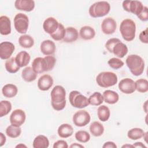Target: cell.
<instances>
[{"instance_id": "ba28073f", "label": "cell", "mask_w": 148, "mask_h": 148, "mask_svg": "<svg viewBox=\"0 0 148 148\" xmlns=\"http://www.w3.org/2000/svg\"><path fill=\"white\" fill-rule=\"evenodd\" d=\"M69 100L71 105L76 108L82 109L89 105L88 98L76 90L72 91L69 93Z\"/></svg>"}, {"instance_id": "8992f818", "label": "cell", "mask_w": 148, "mask_h": 148, "mask_svg": "<svg viewBox=\"0 0 148 148\" xmlns=\"http://www.w3.org/2000/svg\"><path fill=\"white\" fill-rule=\"evenodd\" d=\"M110 5L106 1H98L91 5L89 8L88 13L91 17L94 18L101 17L109 13Z\"/></svg>"}, {"instance_id": "44dd1931", "label": "cell", "mask_w": 148, "mask_h": 148, "mask_svg": "<svg viewBox=\"0 0 148 148\" xmlns=\"http://www.w3.org/2000/svg\"><path fill=\"white\" fill-rule=\"evenodd\" d=\"M79 36L77 30L72 27H68L65 28V35L63 41L66 43H72L76 41Z\"/></svg>"}, {"instance_id": "484cf974", "label": "cell", "mask_w": 148, "mask_h": 148, "mask_svg": "<svg viewBox=\"0 0 148 148\" xmlns=\"http://www.w3.org/2000/svg\"><path fill=\"white\" fill-rule=\"evenodd\" d=\"M18 92L17 87L16 85L13 84H6L2 89L3 95L6 98H13L15 97Z\"/></svg>"}, {"instance_id": "b9f144b4", "label": "cell", "mask_w": 148, "mask_h": 148, "mask_svg": "<svg viewBox=\"0 0 148 148\" xmlns=\"http://www.w3.org/2000/svg\"><path fill=\"white\" fill-rule=\"evenodd\" d=\"M68 145L66 141L64 140H58L54 142L53 148H68Z\"/></svg>"}, {"instance_id": "7bdbcfd3", "label": "cell", "mask_w": 148, "mask_h": 148, "mask_svg": "<svg viewBox=\"0 0 148 148\" xmlns=\"http://www.w3.org/2000/svg\"><path fill=\"white\" fill-rule=\"evenodd\" d=\"M139 40H140L141 42L144 43H148V40H147V29L146 28V29L142 31L140 34H139Z\"/></svg>"}, {"instance_id": "d590c367", "label": "cell", "mask_w": 148, "mask_h": 148, "mask_svg": "<svg viewBox=\"0 0 148 148\" xmlns=\"http://www.w3.org/2000/svg\"><path fill=\"white\" fill-rule=\"evenodd\" d=\"M65 35V28L61 23H59L58 27L56 31L50 35V36L55 40L59 41L63 40Z\"/></svg>"}, {"instance_id": "52a82bcc", "label": "cell", "mask_w": 148, "mask_h": 148, "mask_svg": "<svg viewBox=\"0 0 148 148\" xmlns=\"http://www.w3.org/2000/svg\"><path fill=\"white\" fill-rule=\"evenodd\" d=\"M117 75L112 72H100L96 77L98 85L103 88H108L115 85L117 82Z\"/></svg>"}, {"instance_id": "5bb4252c", "label": "cell", "mask_w": 148, "mask_h": 148, "mask_svg": "<svg viewBox=\"0 0 148 148\" xmlns=\"http://www.w3.org/2000/svg\"><path fill=\"white\" fill-rule=\"evenodd\" d=\"M119 88L123 93L130 94L135 91V82L130 78H124L121 80L119 83Z\"/></svg>"}, {"instance_id": "2e32d148", "label": "cell", "mask_w": 148, "mask_h": 148, "mask_svg": "<svg viewBox=\"0 0 148 148\" xmlns=\"http://www.w3.org/2000/svg\"><path fill=\"white\" fill-rule=\"evenodd\" d=\"M53 84V77L47 74L41 76L38 81V87L41 91L49 90Z\"/></svg>"}, {"instance_id": "d6a6232c", "label": "cell", "mask_w": 148, "mask_h": 148, "mask_svg": "<svg viewBox=\"0 0 148 148\" xmlns=\"http://www.w3.org/2000/svg\"><path fill=\"white\" fill-rule=\"evenodd\" d=\"M88 100L89 105L93 106H99L103 103V97L100 92H94L89 97Z\"/></svg>"}, {"instance_id": "9a60e30c", "label": "cell", "mask_w": 148, "mask_h": 148, "mask_svg": "<svg viewBox=\"0 0 148 148\" xmlns=\"http://www.w3.org/2000/svg\"><path fill=\"white\" fill-rule=\"evenodd\" d=\"M117 27V24L114 18L110 17L104 18L101 24V29L103 34L110 35L113 34Z\"/></svg>"}, {"instance_id": "e0dca14e", "label": "cell", "mask_w": 148, "mask_h": 148, "mask_svg": "<svg viewBox=\"0 0 148 148\" xmlns=\"http://www.w3.org/2000/svg\"><path fill=\"white\" fill-rule=\"evenodd\" d=\"M58 25L59 23L55 18L49 17L44 21L43 28L46 33L51 35L56 31L58 27Z\"/></svg>"}, {"instance_id": "f546056e", "label": "cell", "mask_w": 148, "mask_h": 148, "mask_svg": "<svg viewBox=\"0 0 148 148\" xmlns=\"http://www.w3.org/2000/svg\"><path fill=\"white\" fill-rule=\"evenodd\" d=\"M90 131L93 136H100L104 132V127L99 121H94L90 125Z\"/></svg>"}, {"instance_id": "7dc6e473", "label": "cell", "mask_w": 148, "mask_h": 148, "mask_svg": "<svg viewBox=\"0 0 148 148\" xmlns=\"http://www.w3.org/2000/svg\"><path fill=\"white\" fill-rule=\"evenodd\" d=\"M70 147H82V148H83L84 146L83 145L78 144L77 143H72L70 146Z\"/></svg>"}, {"instance_id": "e575fe53", "label": "cell", "mask_w": 148, "mask_h": 148, "mask_svg": "<svg viewBox=\"0 0 148 148\" xmlns=\"http://www.w3.org/2000/svg\"><path fill=\"white\" fill-rule=\"evenodd\" d=\"M21 133V128L20 127L13 125L12 124L9 125L6 129V135L12 138L18 137Z\"/></svg>"}, {"instance_id": "4dcf8cb0", "label": "cell", "mask_w": 148, "mask_h": 148, "mask_svg": "<svg viewBox=\"0 0 148 148\" xmlns=\"http://www.w3.org/2000/svg\"><path fill=\"white\" fill-rule=\"evenodd\" d=\"M18 43L22 47L29 49L34 46V40L33 38L29 35H23L19 37Z\"/></svg>"}, {"instance_id": "603a6c76", "label": "cell", "mask_w": 148, "mask_h": 148, "mask_svg": "<svg viewBox=\"0 0 148 148\" xmlns=\"http://www.w3.org/2000/svg\"><path fill=\"white\" fill-rule=\"evenodd\" d=\"M58 135L62 138H66L72 135L73 128L69 124L65 123L60 125L57 130Z\"/></svg>"}, {"instance_id": "277c9868", "label": "cell", "mask_w": 148, "mask_h": 148, "mask_svg": "<svg viewBox=\"0 0 148 148\" xmlns=\"http://www.w3.org/2000/svg\"><path fill=\"white\" fill-rule=\"evenodd\" d=\"M106 49L119 58H123L128 53L126 45L117 38H110L105 43Z\"/></svg>"}, {"instance_id": "d6986e66", "label": "cell", "mask_w": 148, "mask_h": 148, "mask_svg": "<svg viewBox=\"0 0 148 148\" xmlns=\"http://www.w3.org/2000/svg\"><path fill=\"white\" fill-rule=\"evenodd\" d=\"M40 49L44 55L51 56L55 53L56 47L54 42L48 39L45 40L41 43Z\"/></svg>"}, {"instance_id": "9c48e42d", "label": "cell", "mask_w": 148, "mask_h": 148, "mask_svg": "<svg viewBox=\"0 0 148 148\" xmlns=\"http://www.w3.org/2000/svg\"><path fill=\"white\" fill-rule=\"evenodd\" d=\"M29 19L28 16L22 13H17L14 18V26L20 34H25L28 30Z\"/></svg>"}, {"instance_id": "7c38bea8", "label": "cell", "mask_w": 148, "mask_h": 148, "mask_svg": "<svg viewBox=\"0 0 148 148\" xmlns=\"http://www.w3.org/2000/svg\"><path fill=\"white\" fill-rule=\"evenodd\" d=\"M25 119L26 114L24 111L22 109H17L12 112L10 116L9 120L11 124L17 127H20L24 123Z\"/></svg>"}, {"instance_id": "ab89813d", "label": "cell", "mask_w": 148, "mask_h": 148, "mask_svg": "<svg viewBox=\"0 0 148 148\" xmlns=\"http://www.w3.org/2000/svg\"><path fill=\"white\" fill-rule=\"evenodd\" d=\"M108 65L110 67L114 69H118L121 68L124 65V62L121 61L120 59L113 57L109 60L108 61Z\"/></svg>"}, {"instance_id": "8d00e7d4", "label": "cell", "mask_w": 148, "mask_h": 148, "mask_svg": "<svg viewBox=\"0 0 148 148\" xmlns=\"http://www.w3.org/2000/svg\"><path fill=\"white\" fill-rule=\"evenodd\" d=\"M135 90L138 92L144 93L148 91V81L145 79H139L135 82Z\"/></svg>"}, {"instance_id": "60d3db41", "label": "cell", "mask_w": 148, "mask_h": 148, "mask_svg": "<svg viewBox=\"0 0 148 148\" xmlns=\"http://www.w3.org/2000/svg\"><path fill=\"white\" fill-rule=\"evenodd\" d=\"M138 17L142 21H146L148 20V8L147 6H143L141 13L138 16Z\"/></svg>"}, {"instance_id": "7402d4cb", "label": "cell", "mask_w": 148, "mask_h": 148, "mask_svg": "<svg viewBox=\"0 0 148 148\" xmlns=\"http://www.w3.org/2000/svg\"><path fill=\"white\" fill-rule=\"evenodd\" d=\"M16 62L20 68L27 66L31 59L30 55L25 51H21L17 53L16 57Z\"/></svg>"}, {"instance_id": "1f68e13d", "label": "cell", "mask_w": 148, "mask_h": 148, "mask_svg": "<svg viewBox=\"0 0 148 148\" xmlns=\"http://www.w3.org/2000/svg\"><path fill=\"white\" fill-rule=\"evenodd\" d=\"M6 70L10 73H15L18 71L20 67L16 62L15 57H11L7 60L5 64Z\"/></svg>"}, {"instance_id": "836d02e7", "label": "cell", "mask_w": 148, "mask_h": 148, "mask_svg": "<svg viewBox=\"0 0 148 148\" xmlns=\"http://www.w3.org/2000/svg\"><path fill=\"white\" fill-rule=\"evenodd\" d=\"M145 132L140 128H134L130 130L127 133V136L131 140H138L144 136Z\"/></svg>"}, {"instance_id": "ffe728a7", "label": "cell", "mask_w": 148, "mask_h": 148, "mask_svg": "<svg viewBox=\"0 0 148 148\" xmlns=\"http://www.w3.org/2000/svg\"><path fill=\"white\" fill-rule=\"evenodd\" d=\"M11 32V21L6 16L0 17V33L2 35H8Z\"/></svg>"}, {"instance_id": "8fae6325", "label": "cell", "mask_w": 148, "mask_h": 148, "mask_svg": "<svg viewBox=\"0 0 148 148\" xmlns=\"http://www.w3.org/2000/svg\"><path fill=\"white\" fill-rule=\"evenodd\" d=\"M122 5L125 11L132 13L137 16L141 13L144 6L142 3L139 1H124Z\"/></svg>"}, {"instance_id": "7a4b0ae2", "label": "cell", "mask_w": 148, "mask_h": 148, "mask_svg": "<svg viewBox=\"0 0 148 148\" xmlns=\"http://www.w3.org/2000/svg\"><path fill=\"white\" fill-rule=\"evenodd\" d=\"M56 62V58L53 56H46L45 57H36L32 62V68L36 73L51 71Z\"/></svg>"}, {"instance_id": "bcb514c9", "label": "cell", "mask_w": 148, "mask_h": 148, "mask_svg": "<svg viewBox=\"0 0 148 148\" xmlns=\"http://www.w3.org/2000/svg\"><path fill=\"white\" fill-rule=\"evenodd\" d=\"M134 147H146V146L140 142H138L132 145Z\"/></svg>"}, {"instance_id": "ee69618b", "label": "cell", "mask_w": 148, "mask_h": 148, "mask_svg": "<svg viewBox=\"0 0 148 148\" xmlns=\"http://www.w3.org/2000/svg\"><path fill=\"white\" fill-rule=\"evenodd\" d=\"M102 147L103 148H116L117 146L113 142L108 141L104 143V145L102 146Z\"/></svg>"}, {"instance_id": "681fc988", "label": "cell", "mask_w": 148, "mask_h": 148, "mask_svg": "<svg viewBox=\"0 0 148 148\" xmlns=\"http://www.w3.org/2000/svg\"><path fill=\"white\" fill-rule=\"evenodd\" d=\"M122 147H131V148H132L134 147L132 145H123L122 146Z\"/></svg>"}, {"instance_id": "cb8c5ba5", "label": "cell", "mask_w": 148, "mask_h": 148, "mask_svg": "<svg viewBox=\"0 0 148 148\" xmlns=\"http://www.w3.org/2000/svg\"><path fill=\"white\" fill-rule=\"evenodd\" d=\"M102 96L103 97V101L109 104H114L119 99V94L116 92L110 90L104 91Z\"/></svg>"}, {"instance_id": "c3c4849f", "label": "cell", "mask_w": 148, "mask_h": 148, "mask_svg": "<svg viewBox=\"0 0 148 148\" xmlns=\"http://www.w3.org/2000/svg\"><path fill=\"white\" fill-rule=\"evenodd\" d=\"M16 147H27V146H25V145H23V144H22V143H20V144H18V145H17L16 146Z\"/></svg>"}, {"instance_id": "ac0fdd59", "label": "cell", "mask_w": 148, "mask_h": 148, "mask_svg": "<svg viewBox=\"0 0 148 148\" xmlns=\"http://www.w3.org/2000/svg\"><path fill=\"white\" fill-rule=\"evenodd\" d=\"M14 6L17 10L31 12L35 8V2L32 0H16Z\"/></svg>"}, {"instance_id": "4fadbf2b", "label": "cell", "mask_w": 148, "mask_h": 148, "mask_svg": "<svg viewBox=\"0 0 148 148\" xmlns=\"http://www.w3.org/2000/svg\"><path fill=\"white\" fill-rule=\"evenodd\" d=\"M15 49L14 45L8 41L2 42L0 44V57L2 60L10 58Z\"/></svg>"}, {"instance_id": "f35d334b", "label": "cell", "mask_w": 148, "mask_h": 148, "mask_svg": "<svg viewBox=\"0 0 148 148\" xmlns=\"http://www.w3.org/2000/svg\"><path fill=\"white\" fill-rule=\"evenodd\" d=\"M75 139L81 143H86L90 139V134L86 131H78L75 133Z\"/></svg>"}, {"instance_id": "4316f807", "label": "cell", "mask_w": 148, "mask_h": 148, "mask_svg": "<svg viewBox=\"0 0 148 148\" xmlns=\"http://www.w3.org/2000/svg\"><path fill=\"white\" fill-rule=\"evenodd\" d=\"M21 77L24 81L31 82L36 79L37 73L33 70L32 68L27 66L22 71Z\"/></svg>"}, {"instance_id": "5b68a950", "label": "cell", "mask_w": 148, "mask_h": 148, "mask_svg": "<svg viewBox=\"0 0 148 148\" xmlns=\"http://www.w3.org/2000/svg\"><path fill=\"white\" fill-rule=\"evenodd\" d=\"M120 32L125 40L132 41L135 37L136 25L135 22L130 18L123 20L120 25Z\"/></svg>"}, {"instance_id": "f6af8a7d", "label": "cell", "mask_w": 148, "mask_h": 148, "mask_svg": "<svg viewBox=\"0 0 148 148\" xmlns=\"http://www.w3.org/2000/svg\"><path fill=\"white\" fill-rule=\"evenodd\" d=\"M6 136L2 132L0 133V146L2 147L6 142Z\"/></svg>"}, {"instance_id": "d4e9b609", "label": "cell", "mask_w": 148, "mask_h": 148, "mask_svg": "<svg viewBox=\"0 0 148 148\" xmlns=\"http://www.w3.org/2000/svg\"><path fill=\"white\" fill-rule=\"evenodd\" d=\"M79 34L82 39L84 40H91L94 38L95 31L91 27L86 25L80 28Z\"/></svg>"}, {"instance_id": "30bf717a", "label": "cell", "mask_w": 148, "mask_h": 148, "mask_svg": "<svg viewBox=\"0 0 148 148\" xmlns=\"http://www.w3.org/2000/svg\"><path fill=\"white\" fill-rule=\"evenodd\" d=\"M90 114L84 110H80L76 112L73 116L72 120L74 125L77 127H84L90 121Z\"/></svg>"}, {"instance_id": "f1b7e54d", "label": "cell", "mask_w": 148, "mask_h": 148, "mask_svg": "<svg viewBox=\"0 0 148 148\" xmlns=\"http://www.w3.org/2000/svg\"><path fill=\"white\" fill-rule=\"evenodd\" d=\"M97 116L98 119L103 122L109 120L110 116V111L109 108L106 105H101L97 109Z\"/></svg>"}, {"instance_id": "74e56055", "label": "cell", "mask_w": 148, "mask_h": 148, "mask_svg": "<svg viewBox=\"0 0 148 148\" xmlns=\"http://www.w3.org/2000/svg\"><path fill=\"white\" fill-rule=\"evenodd\" d=\"M12 104L8 101H1L0 102V117L7 115L12 110Z\"/></svg>"}, {"instance_id": "83f0119b", "label": "cell", "mask_w": 148, "mask_h": 148, "mask_svg": "<svg viewBox=\"0 0 148 148\" xmlns=\"http://www.w3.org/2000/svg\"><path fill=\"white\" fill-rule=\"evenodd\" d=\"M49 146L48 138L43 135H39L35 137L33 141L32 146L34 148H47Z\"/></svg>"}, {"instance_id": "6da1fadb", "label": "cell", "mask_w": 148, "mask_h": 148, "mask_svg": "<svg viewBox=\"0 0 148 148\" xmlns=\"http://www.w3.org/2000/svg\"><path fill=\"white\" fill-rule=\"evenodd\" d=\"M66 91L65 88L60 85L56 86L52 89L51 97V104L53 108L57 110L60 111L63 110L66 105Z\"/></svg>"}, {"instance_id": "3957f363", "label": "cell", "mask_w": 148, "mask_h": 148, "mask_svg": "<svg viewBox=\"0 0 148 148\" xmlns=\"http://www.w3.org/2000/svg\"><path fill=\"white\" fill-rule=\"evenodd\" d=\"M127 66L131 73L136 76H139L144 71L145 62L142 58L136 54L129 55L125 60Z\"/></svg>"}]
</instances>
